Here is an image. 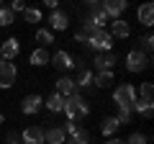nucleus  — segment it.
I'll use <instances>...</instances> for the list:
<instances>
[{"label": "nucleus", "instance_id": "obj_1", "mask_svg": "<svg viewBox=\"0 0 154 144\" xmlns=\"http://www.w3.org/2000/svg\"><path fill=\"white\" fill-rule=\"evenodd\" d=\"M62 113L67 116V121H77V118H85L90 113V105L80 93H75V95H69V98H64Z\"/></svg>", "mask_w": 154, "mask_h": 144}, {"label": "nucleus", "instance_id": "obj_2", "mask_svg": "<svg viewBox=\"0 0 154 144\" xmlns=\"http://www.w3.org/2000/svg\"><path fill=\"white\" fill-rule=\"evenodd\" d=\"M113 44L116 41L110 39V33L105 31V28H98V31L88 39V44H85L82 49L88 52V54H108V52H113Z\"/></svg>", "mask_w": 154, "mask_h": 144}, {"label": "nucleus", "instance_id": "obj_3", "mask_svg": "<svg viewBox=\"0 0 154 144\" xmlns=\"http://www.w3.org/2000/svg\"><path fill=\"white\" fill-rule=\"evenodd\" d=\"M136 100H139V95H136V88H134L131 83H121L113 90V103L118 105V108H131L134 111V103H136Z\"/></svg>", "mask_w": 154, "mask_h": 144}, {"label": "nucleus", "instance_id": "obj_4", "mask_svg": "<svg viewBox=\"0 0 154 144\" xmlns=\"http://www.w3.org/2000/svg\"><path fill=\"white\" fill-rule=\"evenodd\" d=\"M149 67V54H144L141 49H131L126 54V70L128 72H144Z\"/></svg>", "mask_w": 154, "mask_h": 144}, {"label": "nucleus", "instance_id": "obj_5", "mask_svg": "<svg viewBox=\"0 0 154 144\" xmlns=\"http://www.w3.org/2000/svg\"><path fill=\"white\" fill-rule=\"evenodd\" d=\"M18 80V67L13 64V62H5V59H0V88L8 90L13 88Z\"/></svg>", "mask_w": 154, "mask_h": 144}, {"label": "nucleus", "instance_id": "obj_6", "mask_svg": "<svg viewBox=\"0 0 154 144\" xmlns=\"http://www.w3.org/2000/svg\"><path fill=\"white\" fill-rule=\"evenodd\" d=\"M75 70H77V80H75L77 90H80V88H90V85H93V75H95V72L88 67V62H85V59H75Z\"/></svg>", "mask_w": 154, "mask_h": 144}, {"label": "nucleus", "instance_id": "obj_7", "mask_svg": "<svg viewBox=\"0 0 154 144\" xmlns=\"http://www.w3.org/2000/svg\"><path fill=\"white\" fill-rule=\"evenodd\" d=\"M49 62L57 67V70H62V72H72L75 70V57H72L69 52H64V49H57L54 54L49 57Z\"/></svg>", "mask_w": 154, "mask_h": 144}, {"label": "nucleus", "instance_id": "obj_8", "mask_svg": "<svg viewBox=\"0 0 154 144\" xmlns=\"http://www.w3.org/2000/svg\"><path fill=\"white\" fill-rule=\"evenodd\" d=\"M116 54L108 52V54H93V72H113L116 67Z\"/></svg>", "mask_w": 154, "mask_h": 144}, {"label": "nucleus", "instance_id": "obj_9", "mask_svg": "<svg viewBox=\"0 0 154 144\" xmlns=\"http://www.w3.org/2000/svg\"><path fill=\"white\" fill-rule=\"evenodd\" d=\"M126 8H128L126 0H105L103 3V13L108 16V21H118L126 13Z\"/></svg>", "mask_w": 154, "mask_h": 144}, {"label": "nucleus", "instance_id": "obj_10", "mask_svg": "<svg viewBox=\"0 0 154 144\" xmlns=\"http://www.w3.org/2000/svg\"><path fill=\"white\" fill-rule=\"evenodd\" d=\"M41 108H44V98L38 93H31V95H26V98L21 100V111L26 113V116H36Z\"/></svg>", "mask_w": 154, "mask_h": 144}, {"label": "nucleus", "instance_id": "obj_11", "mask_svg": "<svg viewBox=\"0 0 154 144\" xmlns=\"http://www.w3.org/2000/svg\"><path fill=\"white\" fill-rule=\"evenodd\" d=\"M54 93H57V95H62V98H69V95H75V93H77V85H75V80H72L69 75H62V77H57Z\"/></svg>", "mask_w": 154, "mask_h": 144}, {"label": "nucleus", "instance_id": "obj_12", "mask_svg": "<svg viewBox=\"0 0 154 144\" xmlns=\"http://www.w3.org/2000/svg\"><path fill=\"white\" fill-rule=\"evenodd\" d=\"M18 52H21V41H18V39H5L3 46H0V59L13 62L18 57Z\"/></svg>", "mask_w": 154, "mask_h": 144}, {"label": "nucleus", "instance_id": "obj_13", "mask_svg": "<svg viewBox=\"0 0 154 144\" xmlns=\"http://www.w3.org/2000/svg\"><path fill=\"white\" fill-rule=\"evenodd\" d=\"M49 26H51L49 28L51 33H54V31H67V26H69V16L57 8V11H51V16H49Z\"/></svg>", "mask_w": 154, "mask_h": 144}, {"label": "nucleus", "instance_id": "obj_14", "mask_svg": "<svg viewBox=\"0 0 154 144\" xmlns=\"http://www.w3.org/2000/svg\"><path fill=\"white\" fill-rule=\"evenodd\" d=\"M21 142H23V144H44V129H41V126H28V129H23Z\"/></svg>", "mask_w": 154, "mask_h": 144}, {"label": "nucleus", "instance_id": "obj_15", "mask_svg": "<svg viewBox=\"0 0 154 144\" xmlns=\"http://www.w3.org/2000/svg\"><path fill=\"white\" fill-rule=\"evenodd\" d=\"M108 33H110V39H128V36H131V26L118 18V21H110Z\"/></svg>", "mask_w": 154, "mask_h": 144}, {"label": "nucleus", "instance_id": "obj_16", "mask_svg": "<svg viewBox=\"0 0 154 144\" xmlns=\"http://www.w3.org/2000/svg\"><path fill=\"white\" fill-rule=\"evenodd\" d=\"M136 21L141 23V26H146V28L154 23V5L152 3H144V5L136 8Z\"/></svg>", "mask_w": 154, "mask_h": 144}, {"label": "nucleus", "instance_id": "obj_17", "mask_svg": "<svg viewBox=\"0 0 154 144\" xmlns=\"http://www.w3.org/2000/svg\"><path fill=\"white\" fill-rule=\"evenodd\" d=\"M64 142H67V134L62 131V126L44 129V144H64Z\"/></svg>", "mask_w": 154, "mask_h": 144}, {"label": "nucleus", "instance_id": "obj_18", "mask_svg": "<svg viewBox=\"0 0 154 144\" xmlns=\"http://www.w3.org/2000/svg\"><path fill=\"white\" fill-rule=\"evenodd\" d=\"M113 83H116V75H113V72H95V75H93V85H98L100 90L110 88Z\"/></svg>", "mask_w": 154, "mask_h": 144}, {"label": "nucleus", "instance_id": "obj_19", "mask_svg": "<svg viewBox=\"0 0 154 144\" xmlns=\"http://www.w3.org/2000/svg\"><path fill=\"white\" fill-rule=\"evenodd\" d=\"M62 105H64V98L57 95V93H51L49 98H44V108L51 111V113H62Z\"/></svg>", "mask_w": 154, "mask_h": 144}, {"label": "nucleus", "instance_id": "obj_20", "mask_svg": "<svg viewBox=\"0 0 154 144\" xmlns=\"http://www.w3.org/2000/svg\"><path fill=\"white\" fill-rule=\"evenodd\" d=\"M28 62H31L33 67H44V64H49V52L38 46V49H33V52H31V57H28Z\"/></svg>", "mask_w": 154, "mask_h": 144}, {"label": "nucleus", "instance_id": "obj_21", "mask_svg": "<svg viewBox=\"0 0 154 144\" xmlns=\"http://www.w3.org/2000/svg\"><path fill=\"white\" fill-rule=\"evenodd\" d=\"M134 113H139L141 118H152L154 103H152V100H136V103H134Z\"/></svg>", "mask_w": 154, "mask_h": 144}, {"label": "nucleus", "instance_id": "obj_22", "mask_svg": "<svg viewBox=\"0 0 154 144\" xmlns=\"http://www.w3.org/2000/svg\"><path fill=\"white\" fill-rule=\"evenodd\" d=\"M118 129H121V124L116 121V116H105L103 118V126H100V131H103V136H113L116 131H118Z\"/></svg>", "mask_w": 154, "mask_h": 144}, {"label": "nucleus", "instance_id": "obj_23", "mask_svg": "<svg viewBox=\"0 0 154 144\" xmlns=\"http://www.w3.org/2000/svg\"><path fill=\"white\" fill-rule=\"evenodd\" d=\"M36 41L41 44V49H46L49 44H54V33L49 28H36Z\"/></svg>", "mask_w": 154, "mask_h": 144}, {"label": "nucleus", "instance_id": "obj_24", "mask_svg": "<svg viewBox=\"0 0 154 144\" xmlns=\"http://www.w3.org/2000/svg\"><path fill=\"white\" fill-rule=\"evenodd\" d=\"M23 18H26L28 23H38V21H41V11L33 8V5H26V8H23Z\"/></svg>", "mask_w": 154, "mask_h": 144}, {"label": "nucleus", "instance_id": "obj_25", "mask_svg": "<svg viewBox=\"0 0 154 144\" xmlns=\"http://www.w3.org/2000/svg\"><path fill=\"white\" fill-rule=\"evenodd\" d=\"M16 21V13H11V8H0V28L11 26Z\"/></svg>", "mask_w": 154, "mask_h": 144}, {"label": "nucleus", "instance_id": "obj_26", "mask_svg": "<svg viewBox=\"0 0 154 144\" xmlns=\"http://www.w3.org/2000/svg\"><path fill=\"white\" fill-rule=\"evenodd\" d=\"M80 129H82V126H77V121H64V124H62V131H64L67 136H72V139L80 134Z\"/></svg>", "mask_w": 154, "mask_h": 144}, {"label": "nucleus", "instance_id": "obj_27", "mask_svg": "<svg viewBox=\"0 0 154 144\" xmlns=\"http://www.w3.org/2000/svg\"><path fill=\"white\" fill-rule=\"evenodd\" d=\"M139 41H141V52H144V54H149V52L154 49V36H152V33H144Z\"/></svg>", "mask_w": 154, "mask_h": 144}, {"label": "nucleus", "instance_id": "obj_28", "mask_svg": "<svg viewBox=\"0 0 154 144\" xmlns=\"http://www.w3.org/2000/svg\"><path fill=\"white\" fill-rule=\"evenodd\" d=\"M126 144H149V136H146V134H139V131H134L131 136L126 139Z\"/></svg>", "mask_w": 154, "mask_h": 144}, {"label": "nucleus", "instance_id": "obj_29", "mask_svg": "<svg viewBox=\"0 0 154 144\" xmlns=\"http://www.w3.org/2000/svg\"><path fill=\"white\" fill-rule=\"evenodd\" d=\"M139 93H141V100H152V93H154L152 83H141V88H139ZM139 93H136V95H139Z\"/></svg>", "mask_w": 154, "mask_h": 144}, {"label": "nucleus", "instance_id": "obj_30", "mask_svg": "<svg viewBox=\"0 0 154 144\" xmlns=\"http://www.w3.org/2000/svg\"><path fill=\"white\" fill-rule=\"evenodd\" d=\"M5 144H21V134H18V131H8Z\"/></svg>", "mask_w": 154, "mask_h": 144}, {"label": "nucleus", "instance_id": "obj_31", "mask_svg": "<svg viewBox=\"0 0 154 144\" xmlns=\"http://www.w3.org/2000/svg\"><path fill=\"white\" fill-rule=\"evenodd\" d=\"M23 8H26V5H23L21 0H13V3H11V13H23Z\"/></svg>", "mask_w": 154, "mask_h": 144}, {"label": "nucleus", "instance_id": "obj_32", "mask_svg": "<svg viewBox=\"0 0 154 144\" xmlns=\"http://www.w3.org/2000/svg\"><path fill=\"white\" fill-rule=\"evenodd\" d=\"M44 5L51 8V11H57V0H44Z\"/></svg>", "mask_w": 154, "mask_h": 144}, {"label": "nucleus", "instance_id": "obj_33", "mask_svg": "<svg viewBox=\"0 0 154 144\" xmlns=\"http://www.w3.org/2000/svg\"><path fill=\"white\" fill-rule=\"evenodd\" d=\"M105 144H126V139H108Z\"/></svg>", "mask_w": 154, "mask_h": 144}, {"label": "nucleus", "instance_id": "obj_34", "mask_svg": "<svg viewBox=\"0 0 154 144\" xmlns=\"http://www.w3.org/2000/svg\"><path fill=\"white\" fill-rule=\"evenodd\" d=\"M3 121H5V116H3V113H0V124H3Z\"/></svg>", "mask_w": 154, "mask_h": 144}, {"label": "nucleus", "instance_id": "obj_35", "mask_svg": "<svg viewBox=\"0 0 154 144\" xmlns=\"http://www.w3.org/2000/svg\"><path fill=\"white\" fill-rule=\"evenodd\" d=\"M64 144H75V142H72V139H69V142H64Z\"/></svg>", "mask_w": 154, "mask_h": 144}]
</instances>
